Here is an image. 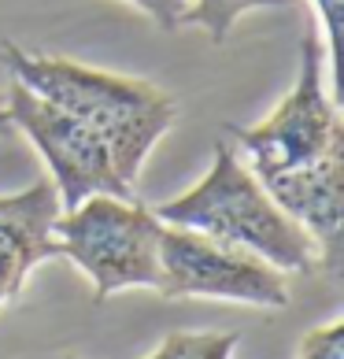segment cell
Masks as SVG:
<instances>
[{"label": "cell", "instance_id": "1", "mask_svg": "<svg viewBox=\"0 0 344 359\" xmlns=\"http://www.w3.org/2000/svg\"><path fill=\"white\" fill-rule=\"evenodd\" d=\"M326 52L315 34L300 45L293 93L256 126H230L237 152L270 201L300 222L319 248V263L340 278L344 263V126L337 100L322 86Z\"/></svg>", "mask_w": 344, "mask_h": 359}, {"label": "cell", "instance_id": "2", "mask_svg": "<svg viewBox=\"0 0 344 359\" xmlns=\"http://www.w3.org/2000/svg\"><path fill=\"white\" fill-rule=\"evenodd\" d=\"M0 56H4L11 82L26 86L41 100L56 104L67 115H74L78 123L97 130L111 152L118 178L130 185L141 175L156 141L174 126V97L160 86L144 82V78L97 71L63 56L26 52L11 41L0 45Z\"/></svg>", "mask_w": 344, "mask_h": 359}, {"label": "cell", "instance_id": "3", "mask_svg": "<svg viewBox=\"0 0 344 359\" xmlns=\"http://www.w3.org/2000/svg\"><path fill=\"white\" fill-rule=\"evenodd\" d=\"M152 215L170 226L207 233L215 241L256 252L277 271L308 274L319 263V248L300 222H293L270 201L263 182L241 163L237 144L219 141L207 175L167 204H156Z\"/></svg>", "mask_w": 344, "mask_h": 359}, {"label": "cell", "instance_id": "4", "mask_svg": "<svg viewBox=\"0 0 344 359\" xmlns=\"http://www.w3.org/2000/svg\"><path fill=\"white\" fill-rule=\"evenodd\" d=\"M160 230L163 222L137 196H85L60 211V256L92 282V300L104 304L118 289H160Z\"/></svg>", "mask_w": 344, "mask_h": 359}, {"label": "cell", "instance_id": "5", "mask_svg": "<svg viewBox=\"0 0 344 359\" xmlns=\"http://www.w3.org/2000/svg\"><path fill=\"white\" fill-rule=\"evenodd\" d=\"M156 292L170 300L204 297L252 304V308H289L285 278L267 259L170 222H163L160 230V289Z\"/></svg>", "mask_w": 344, "mask_h": 359}, {"label": "cell", "instance_id": "6", "mask_svg": "<svg viewBox=\"0 0 344 359\" xmlns=\"http://www.w3.org/2000/svg\"><path fill=\"white\" fill-rule=\"evenodd\" d=\"M8 118L11 126H19L26 137L34 141V149L52 170V185H56L60 208L71 211L85 201V196L108 193V196H134V185L118 178L111 163L108 144L100 141L97 130L78 123L56 104L41 100L26 86L11 82L8 86Z\"/></svg>", "mask_w": 344, "mask_h": 359}, {"label": "cell", "instance_id": "7", "mask_svg": "<svg viewBox=\"0 0 344 359\" xmlns=\"http://www.w3.org/2000/svg\"><path fill=\"white\" fill-rule=\"evenodd\" d=\"M60 211L56 185L48 178H37L22 193L0 196V308L45 259L60 256V241L52 233Z\"/></svg>", "mask_w": 344, "mask_h": 359}, {"label": "cell", "instance_id": "8", "mask_svg": "<svg viewBox=\"0 0 344 359\" xmlns=\"http://www.w3.org/2000/svg\"><path fill=\"white\" fill-rule=\"evenodd\" d=\"M289 4L293 0H189V11H185L181 22L200 26L211 41L222 45L241 15H248L256 8H289Z\"/></svg>", "mask_w": 344, "mask_h": 359}, {"label": "cell", "instance_id": "9", "mask_svg": "<svg viewBox=\"0 0 344 359\" xmlns=\"http://www.w3.org/2000/svg\"><path fill=\"white\" fill-rule=\"evenodd\" d=\"M237 334H170L149 359H230Z\"/></svg>", "mask_w": 344, "mask_h": 359}, {"label": "cell", "instance_id": "10", "mask_svg": "<svg viewBox=\"0 0 344 359\" xmlns=\"http://www.w3.org/2000/svg\"><path fill=\"white\" fill-rule=\"evenodd\" d=\"M322 19V37H326V67H329V97L340 104V8L344 0H311Z\"/></svg>", "mask_w": 344, "mask_h": 359}, {"label": "cell", "instance_id": "11", "mask_svg": "<svg viewBox=\"0 0 344 359\" xmlns=\"http://www.w3.org/2000/svg\"><path fill=\"white\" fill-rule=\"evenodd\" d=\"M300 359H344V323H326L303 334Z\"/></svg>", "mask_w": 344, "mask_h": 359}, {"label": "cell", "instance_id": "12", "mask_svg": "<svg viewBox=\"0 0 344 359\" xmlns=\"http://www.w3.org/2000/svg\"><path fill=\"white\" fill-rule=\"evenodd\" d=\"M134 8H141L160 30H178L185 11H189V0H130Z\"/></svg>", "mask_w": 344, "mask_h": 359}, {"label": "cell", "instance_id": "13", "mask_svg": "<svg viewBox=\"0 0 344 359\" xmlns=\"http://www.w3.org/2000/svg\"><path fill=\"white\" fill-rule=\"evenodd\" d=\"M11 130V118H8V108H4V100H0V134H8Z\"/></svg>", "mask_w": 344, "mask_h": 359}, {"label": "cell", "instance_id": "14", "mask_svg": "<svg viewBox=\"0 0 344 359\" xmlns=\"http://www.w3.org/2000/svg\"><path fill=\"white\" fill-rule=\"evenodd\" d=\"M63 359H74V355H63Z\"/></svg>", "mask_w": 344, "mask_h": 359}]
</instances>
